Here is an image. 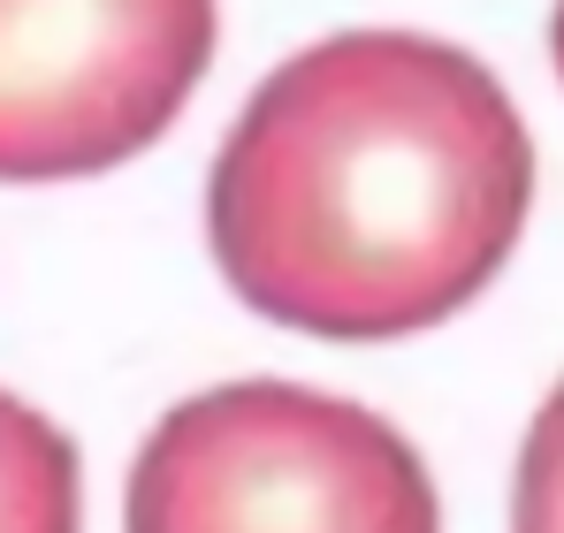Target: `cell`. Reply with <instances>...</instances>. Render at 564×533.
<instances>
[{"label": "cell", "mask_w": 564, "mask_h": 533, "mask_svg": "<svg viewBox=\"0 0 564 533\" xmlns=\"http://www.w3.org/2000/svg\"><path fill=\"white\" fill-rule=\"evenodd\" d=\"M122 533H443V503L381 412L305 381H221L145 435Z\"/></svg>", "instance_id": "obj_2"}, {"label": "cell", "mask_w": 564, "mask_h": 533, "mask_svg": "<svg viewBox=\"0 0 564 533\" xmlns=\"http://www.w3.org/2000/svg\"><path fill=\"white\" fill-rule=\"evenodd\" d=\"M0 533H85L77 443L8 389H0Z\"/></svg>", "instance_id": "obj_4"}, {"label": "cell", "mask_w": 564, "mask_h": 533, "mask_svg": "<svg viewBox=\"0 0 564 533\" xmlns=\"http://www.w3.org/2000/svg\"><path fill=\"white\" fill-rule=\"evenodd\" d=\"M214 39V0H0V183H85L161 145Z\"/></svg>", "instance_id": "obj_3"}, {"label": "cell", "mask_w": 564, "mask_h": 533, "mask_svg": "<svg viewBox=\"0 0 564 533\" xmlns=\"http://www.w3.org/2000/svg\"><path fill=\"white\" fill-rule=\"evenodd\" d=\"M534 214V138L496 69L427 31L275 62L206 168V252L275 328L397 344L466 313Z\"/></svg>", "instance_id": "obj_1"}, {"label": "cell", "mask_w": 564, "mask_h": 533, "mask_svg": "<svg viewBox=\"0 0 564 533\" xmlns=\"http://www.w3.org/2000/svg\"><path fill=\"white\" fill-rule=\"evenodd\" d=\"M511 533H564V381L542 396V412H534V427L519 443Z\"/></svg>", "instance_id": "obj_5"}, {"label": "cell", "mask_w": 564, "mask_h": 533, "mask_svg": "<svg viewBox=\"0 0 564 533\" xmlns=\"http://www.w3.org/2000/svg\"><path fill=\"white\" fill-rule=\"evenodd\" d=\"M550 62H557V85H564V0L550 8Z\"/></svg>", "instance_id": "obj_6"}]
</instances>
